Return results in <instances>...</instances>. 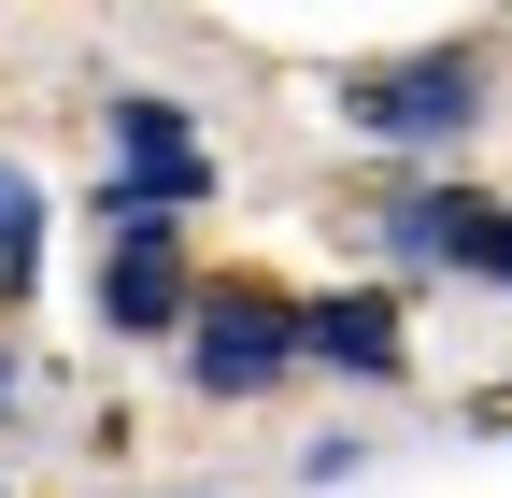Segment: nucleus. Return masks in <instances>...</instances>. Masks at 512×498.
<instances>
[{
    "instance_id": "f257e3e1",
    "label": "nucleus",
    "mask_w": 512,
    "mask_h": 498,
    "mask_svg": "<svg viewBox=\"0 0 512 498\" xmlns=\"http://www.w3.org/2000/svg\"><path fill=\"white\" fill-rule=\"evenodd\" d=\"M185 370H200L214 399L285 385V370H299V314H285V299H256V285H214L200 314H185Z\"/></svg>"
},
{
    "instance_id": "f03ea898",
    "label": "nucleus",
    "mask_w": 512,
    "mask_h": 498,
    "mask_svg": "<svg viewBox=\"0 0 512 498\" xmlns=\"http://www.w3.org/2000/svg\"><path fill=\"white\" fill-rule=\"evenodd\" d=\"M384 257L512 285V214H498V200H470V185H413V200H384Z\"/></svg>"
},
{
    "instance_id": "7ed1b4c3",
    "label": "nucleus",
    "mask_w": 512,
    "mask_h": 498,
    "mask_svg": "<svg viewBox=\"0 0 512 498\" xmlns=\"http://www.w3.org/2000/svg\"><path fill=\"white\" fill-rule=\"evenodd\" d=\"M342 114H356L370 143H456L470 114H484V72H470V57H413V72H370Z\"/></svg>"
},
{
    "instance_id": "20e7f679",
    "label": "nucleus",
    "mask_w": 512,
    "mask_h": 498,
    "mask_svg": "<svg viewBox=\"0 0 512 498\" xmlns=\"http://www.w3.org/2000/svg\"><path fill=\"white\" fill-rule=\"evenodd\" d=\"M100 314H114L128 342L185 328V271H171V242H114V271H100Z\"/></svg>"
},
{
    "instance_id": "39448f33",
    "label": "nucleus",
    "mask_w": 512,
    "mask_h": 498,
    "mask_svg": "<svg viewBox=\"0 0 512 498\" xmlns=\"http://www.w3.org/2000/svg\"><path fill=\"white\" fill-rule=\"evenodd\" d=\"M299 356H328V370H356V385H384V370H399V314H384V299H313V314H299Z\"/></svg>"
},
{
    "instance_id": "423d86ee",
    "label": "nucleus",
    "mask_w": 512,
    "mask_h": 498,
    "mask_svg": "<svg viewBox=\"0 0 512 498\" xmlns=\"http://www.w3.org/2000/svg\"><path fill=\"white\" fill-rule=\"evenodd\" d=\"M29 242H43V200H29V171H0V271H29Z\"/></svg>"
},
{
    "instance_id": "0eeeda50",
    "label": "nucleus",
    "mask_w": 512,
    "mask_h": 498,
    "mask_svg": "<svg viewBox=\"0 0 512 498\" xmlns=\"http://www.w3.org/2000/svg\"><path fill=\"white\" fill-rule=\"evenodd\" d=\"M0 385H15V370H0Z\"/></svg>"
}]
</instances>
